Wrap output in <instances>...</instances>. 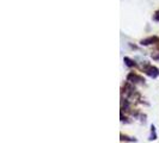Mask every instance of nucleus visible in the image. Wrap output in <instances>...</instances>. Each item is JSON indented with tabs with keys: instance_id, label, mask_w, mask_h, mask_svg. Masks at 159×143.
Returning <instances> with one entry per match:
<instances>
[{
	"instance_id": "obj_5",
	"label": "nucleus",
	"mask_w": 159,
	"mask_h": 143,
	"mask_svg": "<svg viewBox=\"0 0 159 143\" xmlns=\"http://www.w3.org/2000/svg\"><path fill=\"white\" fill-rule=\"evenodd\" d=\"M123 61H125V63H126V66L127 67H129V68H132V67H136V63H135V61L134 60H132L130 57H125L123 58Z\"/></svg>"
},
{
	"instance_id": "obj_2",
	"label": "nucleus",
	"mask_w": 159,
	"mask_h": 143,
	"mask_svg": "<svg viewBox=\"0 0 159 143\" xmlns=\"http://www.w3.org/2000/svg\"><path fill=\"white\" fill-rule=\"evenodd\" d=\"M127 82L132 84V85H136V84H145V79L140 74H138L135 72H130L127 75Z\"/></svg>"
},
{
	"instance_id": "obj_6",
	"label": "nucleus",
	"mask_w": 159,
	"mask_h": 143,
	"mask_svg": "<svg viewBox=\"0 0 159 143\" xmlns=\"http://www.w3.org/2000/svg\"><path fill=\"white\" fill-rule=\"evenodd\" d=\"M120 137H121V141H126V142H136L135 137H130L128 135H123L122 132L120 134Z\"/></svg>"
},
{
	"instance_id": "obj_8",
	"label": "nucleus",
	"mask_w": 159,
	"mask_h": 143,
	"mask_svg": "<svg viewBox=\"0 0 159 143\" xmlns=\"http://www.w3.org/2000/svg\"><path fill=\"white\" fill-rule=\"evenodd\" d=\"M153 20H156V22H159V10L154 12V15H153Z\"/></svg>"
},
{
	"instance_id": "obj_1",
	"label": "nucleus",
	"mask_w": 159,
	"mask_h": 143,
	"mask_svg": "<svg viewBox=\"0 0 159 143\" xmlns=\"http://www.w3.org/2000/svg\"><path fill=\"white\" fill-rule=\"evenodd\" d=\"M141 69H143V72L147 76H150L152 79H156V78L159 76V69L156 66H153L151 63H145Z\"/></svg>"
},
{
	"instance_id": "obj_3",
	"label": "nucleus",
	"mask_w": 159,
	"mask_h": 143,
	"mask_svg": "<svg viewBox=\"0 0 159 143\" xmlns=\"http://www.w3.org/2000/svg\"><path fill=\"white\" fill-rule=\"evenodd\" d=\"M140 44L141 46H151V44H156V46H159V37L158 36H150L145 40L140 41Z\"/></svg>"
},
{
	"instance_id": "obj_4",
	"label": "nucleus",
	"mask_w": 159,
	"mask_h": 143,
	"mask_svg": "<svg viewBox=\"0 0 159 143\" xmlns=\"http://www.w3.org/2000/svg\"><path fill=\"white\" fill-rule=\"evenodd\" d=\"M156 140H157V130H156V127L152 124L151 130H150V136H148V141H156Z\"/></svg>"
},
{
	"instance_id": "obj_7",
	"label": "nucleus",
	"mask_w": 159,
	"mask_h": 143,
	"mask_svg": "<svg viewBox=\"0 0 159 143\" xmlns=\"http://www.w3.org/2000/svg\"><path fill=\"white\" fill-rule=\"evenodd\" d=\"M151 57L156 61H159V46H157V49L154 51H152Z\"/></svg>"
}]
</instances>
